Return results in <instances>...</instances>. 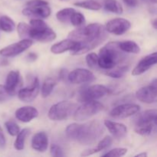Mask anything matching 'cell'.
Returning <instances> with one entry per match:
<instances>
[{
  "label": "cell",
  "instance_id": "obj_20",
  "mask_svg": "<svg viewBox=\"0 0 157 157\" xmlns=\"http://www.w3.org/2000/svg\"><path fill=\"white\" fill-rule=\"evenodd\" d=\"M32 147L36 151L44 153L48 147V139L44 132H38L35 133L32 140Z\"/></svg>",
  "mask_w": 157,
  "mask_h": 157
},
{
  "label": "cell",
  "instance_id": "obj_42",
  "mask_svg": "<svg viewBox=\"0 0 157 157\" xmlns=\"http://www.w3.org/2000/svg\"><path fill=\"white\" fill-rule=\"evenodd\" d=\"M37 58H38V56L35 53H29L27 56L28 61H35L37 59Z\"/></svg>",
  "mask_w": 157,
  "mask_h": 157
},
{
  "label": "cell",
  "instance_id": "obj_10",
  "mask_svg": "<svg viewBox=\"0 0 157 157\" xmlns=\"http://www.w3.org/2000/svg\"><path fill=\"white\" fill-rule=\"evenodd\" d=\"M67 78L71 84H81L93 82L96 78L94 75L87 69L78 68L71 71L67 75Z\"/></svg>",
  "mask_w": 157,
  "mask_h": 157
},
{
  "label": "cell",
  "instance_id": "obj_34",
  "mask_svg": "<svg viewBox=\"0 0 157 157\" xmlns=\"http://www.w3.org/2000/svg\"><path fill=\"white\" fill-rule=\"evenodd\" d=\"M86 62L90 68H96L98 66V55L94 52L87 54L86 56Z\"/></svg>",
  "mask_w": 157,
  "mask_h": 157
},
{
  "label": "cell",
  "instance_id": "obj_38",
  "mask_svg": "<svg viewBox=\"0 0 157 157\" xmlns=\"http://www.w3.org/2000/svg\"><path fill=\"white\" fill-rule=\"evenodd\" d=\"M10 97L11 96L7 92L5 86L0 84V102H4V101H7Z\"/></svg>",
  "mask_w": 157,
  "mask_h": 157
},
{
  "label": "cell",
  "instance_id": "obj_9",
  "mask_svg": "<svg viewBox=\"0 0 157 157\" xmlns=\"http://www.w3.org/2000/svg\"><path fill=\"white\" fill-rule=\"evenodd\" d=\"M137 100L145 104H153L157 100V84L155 78L150 85L141 87L136 92Z\"/></svg>",
  "mask_w": 157,
  "mask_h": 157
},
{
  "label": "cell",
  "instance_id": "obj_29",
  "mask_svg": "<svg viewBox=\"0 0 157 157\" xmlns=\"http://www.w3.org/2000/svg\"><path fill=\"white\" fill-rule=\"evenodd\" d=\"M75 12V10L72 8H65L57 12L56 18L61 22L67 23L70 21L71 17Z\"/></svg>",
  "mask_w": 157,
  "mask_h": 157
},
{
  "label": "cell",
  "instance_id": "obj_28",
  "mask_svg": "<svg viewBox=\"0 0 157 157\" xmlns=\"http://www.w3.org/2000/svg\"><path fill=\"white\" fill-rule=\"evenodd\" d=\"M74 5L75 6H78V7L93 11L100 10L102 7V6L98 2L94 1V0H85V1L78 2H75Z\"/></svg>",
  "mask_w": 157,
  "mask_h": 157
},
{
  "label": "cell",
  "instance_id": "obj_15",
  "mask_svg": "<svg viewBox=\"0 0 157 157\" xmlns=\"http://www.w3.org/2000/svg\"><path fill=\"white\" fill-rule=\"evenodd\" d=\"M22 14L28 17L35 18H46L51 15V9L48 4L35 6H27L22 10Z\"/></svg>",
  "mask_w": 157,
  "mask_h": 157
},
{
  "label": "cell",
  "instance_id": "obj_31",
  "mask_svg": "<svg viewBox=\"0 0 157 157\" xmlns=\"http://www.w3.org/2000/svg\"><path fill=\"white\" fill-rule=\"evenodd\" d=\"M129 67L127 66H121V67H117V68L113 69V70H110L108 72L106 73L107 76L113 78H121L125 75L128 71Z\"/></svg>",
  "mask_w": 157,
  "mask_h": 157
},
{
  "label": "cell",
  "instance_id": "obj_11",
  "mask_svg": "<svg viewBox=\"0 0 157 157\" xmlns=\"http://www.w3.org/2000/svg\"><path fill=\"white\" fill-rule=\"evenodd\" d=\"M130 21L123 18H116L106 24L105 29L108 33L115 35H122L130 29Z\"/></svg>",
  "mask_w": 157,
  "mask_h": 157
},
{
  "label": "cell",
  "instance_id": "obj_19",
  "mask_svg": "<svg viewBox=\"0 0 157 157\" xmlns=\"http://www.w3.org/2000/svg\"><path fill=\"white\" fill-rule=\"evenodd\" d=\"M104 124L113 137L121 139L127 135V128L124 124L113 122V121H108V120H105Z\"/></svg>",
  "mask_w": 157,
  "mask_h": 157
},
{
  "label": "cell",
  "instance_id": "obj_32",
  "mask_svg": "<svg viewBox=\"0 0 157 157\" xmlns=\"http://www.w3.org/2000/svg\"><path fill=\"white\" fill-rule=\"evenodd\" d=\"M31 26L25 22H19L17 25V32H18V36L21 39L25 38H29V32H30Z\"/></svg>",
  "mask_w": 157,
  "mask_h": 157
},
{
  "label": "cell",
  "instance_id": "obj_3",
  "mask_svg": "<svg viewBox=\"0 0 157 157\" xmlns=\"http://www.w3.org/2000/svg\"><path fill=\"white\" fill-rule=\"evenodd\" d=\"M126 59L124 52L120 48L119 42L107 43L100 50L98 55V66L104 70H111Z\"/></svg>",
  "mask_w": 157,
  "mask_h": 157
},
{
  "label": "cell",
  "instance_id": "obj_24",
  "mask_svg": "<svg viewBox=\"0 0 157 157\" xmlns=\"http://www.w3.org/2000/svg\"><path fill=\"white\" fill-rule=\"evenodd\" d=\"M119 47L124 52L127 53L138 54L140 52V48L135 41H125L119 42Z\"/></svg>",
  "mask_w": 157,
  "mask_h": 157
},
{
  "label": "cell",
  "instance_id": "obj_26",
  "mask_svg": "<svg viewBox=\"0 0 157 157\" xmlns=\"http://www.w3.org/2000/svg\"><path fill=\"white\" fill-rule=\"evenodd\" d=\"M30 130L29 129H23L22 130H20L19 133L16 135V140L14 143V147L17 150H22L25 148V142L28 135L29 134Z\"/></svg>",
  "mask_w": 157,
  "mask_h": 157
},
{
  "label": "cell",
  "instance_id": "obj_8",
  "mask_svg": "<svg viewBox=\"0 0 157 157\" xmlns=\"http://www.w3.org/2000/svg\"><path fill=\"white\" fill-rule=\"evenodd\" d=\"M33 44V41L29 38L21 39L18 42L14 43L10 45L6 46L0 50V55L6 58H11L20 55L27 49H29Z\"/></svg>",
  "mask_w": 157,
  "mask_h": 157
},
{
  "label": "cell",
  "instance_id": "obj_27",
  "mask_svg": "<svg viewBox=\"0 0 157 157\" xmlns=\"http://www.w3.org/2000/svg\"><path fill=\"white\" fill-rule=\"evenodd\" d=\"M0 29L5 32H12L15 29L13 20L6 15L0 17Z\"/></svg>",
  "mask_w": 157,
  "mask_h": 157
},
{
  "label": "cell",
  "instance_id": "obj_6",
  "mask_svg": "<svg viewBox=\"0 0 157 157\" xmlns=\"http://www.w3.org/2000/svg\"><path fill=\"white\" fill-rule=\"evenodd\" d=\"M104 108V106L98 101H87L80 107H77L73 113L74 119L77 121H87L101 112Z\"/></svg>",
  "mask_w": 157,
  "mask_h": 157
},
{
  "label": "cell",
  "instance_id": "obj_23",
  "mask_svg": "<svg viewBox=\"0 0 157 157\" xmlns=\"http://www.w3.org/2000/svg\"><path fill=\"white\" fill-rule=\"evenodd\" d=\"M104 8L105 10L117 15H121L124 12L121 4L117 0H105L104 2Z\"/></svg>",
  "mask_w": 157,
  "mask_h": 157
},
{
  "label": "cell",
  "instance_id": "obj_33",
  "mask_svg": "<svg viewBox=\"0 0 157 157\" xmlns=\"http://www.w3.org/2000/svg\"><path fill=\"white\" fill-rule=\"evenodd\" d=\"M5 126L8 133L12 136H15L20 131V127L13 121H9L5 123Z\"/></svg>",
  "mask_w": 157,
  "mask_h": 157
},
{
  "label": "cell",
  "instance_id": "obj_1",
  "mask_svg": "<svg viewBox=\"0 0 157 157\" xmlns=\"http://www.w3.org/2000/svg\"><path fill=\"white\" fill-rule=\"evenodd\" d=\"M108 32L99 23H92L85 27H79L69 33L68 38L77 42L70 51L71 55H80L95 48L107 39Z\"/></svg>",
  "mask_w": 157,
  "mask_h": 157
},
{
  "label": "cell",
  "instance_id": "obj_30",
  "mask_svg": "<svg viewBox=\"0 0 157 157\" xmlns=\"http://www.w3.org/2000/svg\"><path fill=\"white\" fill-rule=\"evenodd\" d=\"M70 21L74 26L79 28L84 25L86 20L83 14H81V12H77L75 11L71 17Z\"/></svg>",
  "mask_w": 157,
  "mask_h": 157
},
{
  "label": "cell",
  "instance_id": "obj_45",
  "mask_svg": "<svg viewBox=\"0 0 157 157\" xmlns=\"http://www.w3.org/2000/svg\"><path fill=\"white\" fill-rule=\"evenodd\" d=\"M136 157H146V156H147V153H139V154H137V155H136V156H135Z\"/></svg>",
  "mask_w": 157,
  "mask_h": 157
},
{
  "label": "cell",
  "instance_id": "obj_37",
  "mask_svg": "<svg viewBox=\"0 0 157 157\" xmlns=\"http://www.w3.org/2000/svg\"><path fill=\"white\" fill-rule=\"evenodd\" d=\"M50 152L51 154L53 156L56 157H62L64 156V153H63V150L59 146H58L57 144H52L50 148Z\"/></svg>",
  "mask_w": 157,
  "mask_h": 157
},
{
  "label": "cell",
  "instance_id": "obj_43",
  "mask_svg": "<svg viewBox=\"0 0 157 157\" xmlns=\"http://www.w3.org/2000/svg\"><path fill=\"white\" fill-rule=\"evenodd\" d=\"M144 2L146 3H152V4H156L157 0H142Z\"/></svg>",
  "mask_w": 157,
  "mask_h": 157
},
{
  "label": "cell",
  "instance_id": "obj_36",
  "mask_svg": "<svg viewBox=\"0 0 157 157\" xmlns=\"http://www.w3.org/2000/svg\"><path fill=\"white\" fill-rule=\"evenodd\" d=\"M30 26L33 29H42L47 27L48 25L43 20L39 18H32L30 20Z\"/></svg>",
  "mask_w": 157,
  "mask_h": 157
},
{
  "label": "cell",
  "instance_id": "obj_2",
  "mask_svg": "<svg viewBox=\"0 0 157 157\" xmlns=\"http://www.w3.org/2000/svg\"><path fill=\"white\" fill-rule=\"evenodd\" d=\"M104 131V127L98 121H92L84 124L75 123L67 126L65 130L67 137L86 146L94 144L102 136Z\"/></svg>",
  "mask_w": 157,
  "mask_h": 157
},
{
  "label": "cell",
  "instance_id": "obj_25",
  "mask_svg": "<svg viewBox=\"0 0 157 157\" xmlns=\"http://www.w3.org/2000/svg\"><path fill=\"white\" fill-rule=\"evenodd\" d=\"M56 81L53 78H48L44 80L42 86H41V92L42 98H46L52 93L55 85H56Z\"/></svg>",
  "mask_w": 157,
  "mask_h": 157
},
{
  "label": "cell",
  "instance_id": "obj_39",
  "mask_svg": "<svg viewBox=\"0 0 157 157\" xmlns=\"http://www.w3.org/2000/svg\"><path fill=\"white\" fill-rule=\"evenodd\" d=\"M48 4V2L44 1V0H30L27 2V6H40V5Z\"/></svg>",
  "mask_w": 157,
  "mask_h": 157
},
{
  "label": "cell",
  "instance_id": "obj_21",
  "mask_svg": "<svg viewBox=\"0 0 157 157\" xmlns=\"http://www.w3.org/2000/svg\"><path fill=\"white\" fill-rule=\"evenodd\" d=\"M112 143H113V138L110 136H106L105 137L103 138L101 141L98 144L97 147H93V148L88 149L81 153V156H88L90 155H93L96 153H99V152L102 151V150H106V149L109 148L111 146Z\"/></svg>",
  "mask_w": 157,
  "mask_h": 157
},
{
  "label": "cell",
  "instance_id": "obj_14",
  "mask_svg": "<svg viewBox=\"0 0 157 157\" xmlns=\"http://www.w3.org/2000/svg\"><path fill=\"white\" fill-rule=\"evenodd\" d=\"M40 90L39 81L35 78L32 85L30 87L20 89L18 92V99L24 103H30L33 101L38 95Z\"/></svg>",
  "mask_w": 157,
  "mask_h": 157
},
{
  "label": "cell",
  "instance_id": "obj_44",
  "mask_svg": "<svg viewBox=\"0 0 157 157\" xmlns=\"http://www.w3.org/2000/svg\"><path fill=\"white\" fill-rule=\"evenodd\" d=\"M152 25H153V27L155 29H157V19L156 18H154V19L152 21Z\"/></svg>",
  "mask_w": 157,
  "mask_h": 157
},
{
  "label": "cell",
  "instance_id": "obj_22",
  "mask_svg": "<svg viewBox=\"0 0 157 157\" xmlns=\"http://www.w3.org/2000/svg\"><path fill=\"white\" fill-rule=\"evenodd\" d=\"M77 42L74 40L70 39H65L62 40L60 42L56 43V44H53L51 48V52L55 55H59V54H62L64 52H67V51H71L75 45H76Z\"/></svg>",
  "mask_w": 157,
  "mask_h": 157
},
{
  "label": "cell",
  "instance_id": "obj_18",
  "mask_svg": "<svg viewBox=\"0 0 157 157\" xmlns=\"http://www.w3.org/2000/svg\"><path fill=\"white\" fill-rule=\"evenodd\" d=\"M38 116V111L32 106L20 107L15 111V117L23 123H29Z\"/></svg>",
  "mask_w": 157,
  "mask_h": 157
},
{
  "label": "cell",
  "instance_id": "obj_41",
  "mask_svg": "<svg viewBox=\"0 0 157 157\" xmlns=\"http://www.w3.org/2000/svg\"><path fill=\"white\" fill-rule=\"evenodd\" d=\"M122 1L124 2L127 6H129V7H132V8L136 7V6H138V4H139L138 0H122Z\"/></svg>",
  "mask_w": 157,
  "mask_h": 157
},
{
  "label": "cell",
  "instance_id": "obj_7",
  "mask_svg": "<svg viewBox=\"0 0 157 157\" xmlns=\"http://www.w3.org/2000/svg\"><path fill=\"white\" fill-rule=\"evenodd\" d=\"M108 93V89L101 84H94L83 89L80 92L79 101L81 102H87L90 101H96L104 98Z\"/></svg>",
  "mask_w": 157,
  "mask_h": 157
},
{
  "label": "cell",
  "instance_id": "obj_17",
  "mask_svg": "<svg viewBox=\"0 0 157 157\" xmlns=\"http://www.w3.org/2000/svg\"><path fill=\"white\" fill-rule=\"evenodd\" d=\"M21 78L18 71H11L8 74L5 87L10 96H14L16 94L17 90L21 85Z\"/></svg>",
  "mask_w": 157,
  "mask_h": 157
},
{
  "label": "cell",
  "instance_id": "obj_5",
  "mask_svg": "<svg viewBox=\"0 0 157 157\" xmlns=\"http://www.w3.org/2000/svg\"><path fill=\"white\" fill-rule=\"evenodd\" d=\"M78 107L77 104L71 101H61L54 104L48 110V118L54 121H61L71 116Z\"/></svg>",
  "mask_w": 157,
  "mask_h": 157
},
{
  "label": "cell",
  "instance_id": "obj_35",
  "mask_svg": "<svg viewBox=\"0 0 157 157\" xmlns=\"http://www.w3.org/2000/svg\"><path fill=\"white\" fill-rule=\"evenodd\" d=\"M127 150L126 148H115L103 154L102 156H123L127 154Z\"/></svg>",
  "mask_w": 157,
  "mask_h": 157
},
{
  "label": "cell",
  "instance_id": "obj_12",
  "mask_svg": "<svg viewBox=\"0 0 157 157\" xmlns=\"http://www.w3.org/2000/svg\"><path fill=\"white\" fill-rule=\"evenodd\" d=\"M140 107L134 104H124L117 106L110 112V116L113 118H127L133 116L140 111Z\"/></svg>",
  "mask_w": 157,
  "mask_h": 157
},
{
  "label": "cell",
  "instance_id": "obj_16",
  "mask_svg": "<svg viewBox=\"0 0 157 157\" xmlns=\"http://www.w3.org/2000/svg\"><path fill=\"white\" fill-rule=\"evenodd\" d=\"M156 52H153V53L147 55L145 58L140 60V61L138 63L137 65L133 68V71H132V75H133V76H138V75H143L147 71L151 68L153 65H155L156 64Z\"/></svg>",
  "mask_w": 157,
  "mask_h": 157
},
{
  "label": "cell",
  "instance_id": "obj_4",
  "mask_svg": "<svg viewBox=\"0 0 157 157\" xmlns=\"http://www.w3.org/2000/svg\"><path fill=\"white\" fill-rule=\"evenodd\" d=\"M156 109L147 110L140 113L135 119V131L141 136H148L153 133L156 127Z\"/></svg>",
  "mask_w": 157,
  "mask_h": 157
},
{
  "label": "cell",
  "instance_id": "obj_13",
  "mask_svg": "<svg viewBox=\"0 0 157 157\" xmlns=\"http://www.w3.org/2000/svg\"><path fill=\"white\" fill-rule=\"evenodd\" d=\"M56 33L48 26L42 29H33L31 27L29 38L41 42H50L56 38Z\"/></svg>",
  "mask_w": 157,
  "mask_h": 157
},
{
  "label": "cell",
  "instance_id": "obj_40",
  "mask_svg": "<svg viewBox=\"0 0 157 157\" xmlns=\"http://www.w3.org/2000/svg\"><path fill=\"white\" fill-rule=\"evenodd\" d=\"M6 137H5L1 125H0V148H3L6 146Z\"/></svg>",
  "mask_w": 157,
  "mask_h": 157
}]
</instances>
